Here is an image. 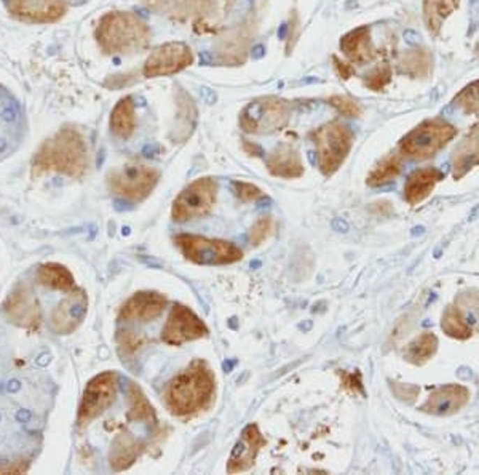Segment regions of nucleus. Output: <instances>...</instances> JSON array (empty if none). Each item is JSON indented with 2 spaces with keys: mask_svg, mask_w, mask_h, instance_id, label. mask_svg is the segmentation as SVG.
Instances as JSON below:
<instances>
[{
  "mask_svg": "<svg viewBox=\"0 0 479 475\" xmlns=\"http://www.w3.org/2000/svg\"><path fill=\"white\" fill-rule=\"evenodd\" d=\"M216 395V377L202 358L193 360L172 378L165 389V403L172 416L186 418L205 411Z\"/></svg>",
  "mask_w": 479,
  "mask_h": 475,
  "instance_id": "1",
  "label": "nucleus"
},
{
  "mask_svg": "<svg viewBox=\"0 0 479 475\" xmlns=\"http://www.w3.org/2000/svg\"><path fill=\"white\" fill-rule=\"evenodd\" d=\"M88 163L90 157L85 138L75 126H63L38 147L32 160V176L61 173L69 178H82Z\"/></svg>",
  "mask_w": 479,
  "mask_h": 475,
  "instance_id": "2",
  "label": "nucleus"
},
{
  "mask_svg": "<svg viewBox=\"0 0 479 475\" xmlns=\"http://www.w3.org/2000/svg\"><path fill=\"white\" fill-rule=\"evenodd\" d=\"M146 21L131 12H109L101 16L94 31L99 48L110 57L142 52L150 43Z\"/></svg>",
  "mask_w": 479,
  "mask_h": 475,
  "instance_id": "3",
  "label": "nucleus"
},
{
  "mask_svg": "<svg viewBox=\"0 0 479 475\" xmlns=\"http://www.w3.org/2000/svg\"><path fill=\"white\" fill-rule=\"evenodd\" d=\"M150 12L177 23H191L198 32H214L216 26L238 0H141Z\"/></svg>",
  "mask_w": 479,
  "mask_h": 475,
  "instance_id": "4",
  "label": "nucleus"
},
{
  "mask_svg": "<svg viewBox=\"0 0 479 475\" xmlns=\"http://www.w3.org/2000/svg\"><path fill=\"white\" fill-rule=\"evenodd\" d=\"M160 181V171L142 160H131L109 171L110 194L130 203H139L152 194Z\"/></svg>",
  "mask_w": 479,
  "mask_h": 475,
  "instance_id": "5",
  "label": "nucleus"
},
{
  "mask_svg": "<svg viewBox=\"0 0 479 475\" xmlns=\"http://www.w3.org/2000/svg\"><path fill=\"white\" fill-rule=\"evenodd\" d=\"M311 138L316 147L321 173L330 178L342 167L352 151L355 141L353 131L339 120H332L315 130Z\"/></svg>",
  "mask_w": 479,
  "mask_h": 475,
  "instance_id": "6",
  "label": "nucleus"
},
{
  "mask_svg": "<svg viewBox=\"0 0 479 475\" xmlns=\"http://www.w3.org/2000/svg\"><path fill=\"white\" fill-rule=\"evenodd\" d=\"M291 119V106L278 96L256 98L240 112V126L251 135H272L281 131Z\"/></svg>",
  "mask_w": 479,
  "mask_h": 475,
  "instance_id": "7",
  "label": "nucleus"
},
{
  "mask_svg": "<svg viewBox=\"0 0 479 475\" xmlns=\"http://www.w3.org/2000/svg\"><path fill=\"white\" fill-rule=\"evenodd\" d=\"M175 244L184 258L200 266H224L242 261L243 251L232 242L195 234H179Z\"/></svg>",
  "mask_w": 479,
  "mask_h": 475,
  "instance_id": "8",
  "label": "nucleus"
},
{
  "mask_svg": "<svg viewBox=\"0 0 479 475\" xmlns=\"http://www.w3.org/2000/svg\"><path fill=\"white\" fill-rule=\"evenodd\" d=\"M457 129L443 119L425 120L412 129L399 142L403 154L414 160H425L441 151L449 141L454 140Z\"/></svg>",
  "mask_w": 479,
  "mask_h": 475,
  "instance_id": "9",
  "label": "nucleus"
},
{
  "mask_svg": "<svg viewBox=\"0 0 479 475\" xmlns=\"http://www.w3.org/2000/svg\"><path fill=\"white\" fill-rule=\"evenodd\" d=\"M219 184L214 178H198L179 192L171 208V217L176 223L203 218L213 210Z\"/></svg>",
  "mask_w": 479,
  "mask_h": 475,
  "instance_id": "10",
  "label": "nucleus"
},
{
  "mask_svg": "<svg viewBox=\"0 0 479 475\" xmlns=\"http://www.w3.org/2000/svg\"><path fill=\"white\" fill-rule=\"evenodd\" d=\"M117 386H119V374L115 372L99 373L88 381L77 414L79 426H88L112 405L117 397Z\"/></svg>",
  "mask_w": 479,
  "mask_h": 475,
  "instance_id": "11",
  "label": "nucleus"
},
{
  "mask_svg": "<svg viewBox=\"0 0 479 475\" xmlns=\"http://www.w3.org/2000/svg\"><path fill=\"white\" fill-rule=\"evenodd\" d=\"M193 63L192 48L184 42H168L154 50L142 66L146 79L175 75Z\"/></svg>",
  "mask_w": 479,
  "mask_h": 475,
  "instance_id": "12",
  "label": "nucleus"
},
{
  "mask_svg": "<svg viewBox=\"0 0 479 475\" xmlns=\"http://www.w3.org/2000/svg\"><path fill=\"white\" fill-rule=\"evenodd\" d=\"M256 23L249 16L243 23L233 26L219 38L214 50V63L217 66H242L248 59L249 50L254 42Z\"/></svg>",
  "mask_w": 479,
  "mask_h": 475,
  "instance_id": "13",
  "label": "nucleus"
},
{
  "mask_svg": "<svg viewBox=\"0 0 479 475\" xmlns=\"http://www.w3.org/2000/svg\"><path fill=\"white\" fill-rule=\"evenodd\" d=\"M208 333L209 330L206 323L191 307L175 305L161 330V339L170 346H182L184 342L202 339L208 336Z\"/></svg>",
  "mask_w": 479,
  "mask_h": 475,
  "instance_id": "14",
  "label": "nucleus"
},
{
  "mask_svg": "<svg viewBox=\"0 0 479 475\" xmlns=\"http://www.w3.org/2000/svg\"><path fill=\"white\" fill-rule=\"evenodd\" d=\"M8 322L24 330H37L42 323V307L31 285L20 284L3 305Z\"/></svg>",
  "mask_w": 479,
  "mask_h": 475,
  "instance_id": "15",
  "label": "nucleus"
},
{
  "mask_svg": "<svg viewBox=\"0 0 479 475\" xmlns=\"http://www.w3.org/2000/svg\"><path fill=\"white\" fill-rule=\"evenodd\" d=\"M8 13L31 24L57 23L68 13L66 0H10Z\"/></svg>",
  "mask_w": 479,
  "mask_h": 475,
  "instance_id": "16",
  "label": "nucleus"
},
{
  "mask_svg": "<svg viewBox=\"0 0 479 475\" xmlns=\"http://www.w3.org/2000/svg\"><path fill=\"white\" fill-rule=\"evenodd\" d=\"M88 311V298L83 290L71 291L68 298L53 309L50 327L57 335H71L80 327Z\"/></svg>",
  "mask_w": 479,
  "mask_h": 475,
  "instance_id": "17",
  "label": "nucleus"
},
{
  "mask_svg": "<svg viewBox=\"0 0 479 475\" xmlns=\"http://www.w3.org/2000/svg\"><path fill=\"white\" fill-rule=\"evenodd\" d=\"M267 445V440L263 434H260L259 428L256 424H249L243 429L242 435L237 440L235 446H233L232 455L228 458L227 462V472L228 474H238V472H246L254 466L256 458H258L259 451Z\"/></svg>",
  "mask_w": 479,
  "mask_h": 475,
  "instance_id": "18",
  "label": "nucleus"
},
{
  "mask_svg": "<svg viewBox=\"0 0 479 475\" xmlns=\"http://www.w3.org/2000/svg\"><path fill=\"white\" fill-rule=\"evenodd\" d=\"M166 298L157 291H138L124 302L119 317L124 322H152L163 314Z\"/></svg>",
  "mask_w": 479,
  "mask_h": 475,
  "instance_id": "19",
  "label": "nucleus"
},
{
  "mask_svg": "<svg viewBox=\"0 0 479 475\" xmlns=\"http://www.w3.org/2000/svg\"><path fill=\"white\" fill-rule=\"evenodd\" d=\"M470 400V390L462 384H448L433 392L422 410L436 416H449L464 408Z\"/></svg>",
  "mask_w": 479,
  "mask_h": 475,
  "instance_id": "20",
  "label": "nucleus"
},
{
  "mask_svg": "<svg viewBox=\"0 0 479 475\" xmlns=\"http://www.w3.org/2000/svg\"><path fill=\"white\" fill-rule=\"evenodd\" d=\"M270 175L283 180H296L304 175V162L297 149L281 145L274 149L265 160Z\"/></svg>",
  "mask_w": 479,
  "mask_h": 475,
  "instance_id": "21",
  "label": "nucleus"
},
{
  "mask_svg": "<svg viewBox=\"0 0 479 475\" xmlns=\"http://www.w3.org/2000/svg\"><path fill=\"white\" fill-rule=\"evenodd\" d=\"M341 48L345 57L355 64H367L376 58V48L372 45L371 29L360 26L341 38Z\"/></svg>",
  "mask_w": 479,
  "mask_h": 475,
  "instance_id": "22",
  "label": "nucleus"
},
{
  "mask_svg": "<svg viewBox=\"0 0 479 475\" xmlns=\"http://www.w3.org/2000/svg\"><path fill=\"white\" fill-rule=\"evenodd\" d=\"M142 453V444L138 441L136 437H133L131 434L124 432L119 434L114 439L112 445H110L109 453V462L112 471L121 472L130 469L133 464L138 461V458Z\"/></svg>",
  "mask_w": 479,
  "mask_h": 475,
  "instance_id": "23",
  "label": "nucleus"
},
{
  "mask_svg": "<svg viewBox=\"0 0 479 475\" xmlns=\"http://www.w3.org/2000/svg\"><path fill=\"white\" fill-rule=\"evenodd\" d=\"M443 180V173L436 168H419L412 173L404 186V197L411 205H417L432 194L434 186Z\"/></svg>",
  "mask_w": 479,
  "mask_h": 475,
  "instance_id": "24",
  "label": "nucleus"
},
{
  "mask_svg": "<svg viewBox=\"0 0 479 475\" xmlns=\"http://www.w3.org/2000/svg\"><path fill=\"white\" fill-rule=\"evenodd\" d=\"M476 165H479V124L473 126L455 149L452 159L454 178L460 180Z\"/></svg>",
  "mask_w": 479,
  "mask_h": 475,
  "instance_id": "25",
  "label": "nucleus"
},
{
  "mask_svg": "<svg viewBox=\"0 0 479 475\" xmlns=\"http://www.w3.org/2000/svg\"><path fill=\"white\" fill-rule=\"evenodd\" d=\"M110 131L120 140H130L136 131V104L133 96H124L110 112Z\"/></svg>",
  "mask_w": 479,
  "mask_h": 475,
  "instance_id": "26",
  "label": "nucleus"
},
{
  "mask_svg": "<svg viewBox=\"0 0 479 475\" xmlns=\"http://www.w3.org/2000/svg\"><path fill=\"white\" fill-rule=\"evenodd\" d=\"M37 282L53 291L71 293L75 290V279L71 270L59 263H45L37 269Z\"/></svg>",
  "mask_w": 479,
  "mask_h": 475,
  "instance_id": "27",
  "label": "nucleus"
},
{
  "mask_svg": "<svg viewBox=\"0 0 479 475\" xmlns=\"http://www.w3.org/2000/svg\"><path fill=\"white\" fill-rule=\"evenodd\" d=\"M128 419L135 423H155V410L152 403L136 383H128Z\"/></svg>",
  "mask_w": 479,
  "mask_h": 475,
  "instance_id": "28",
  "label": "nucleus"
},
{
  "mask_svg": "<svg viewBox=\"0 0 479 475\" xmlns=\"http://www.w3.org/2000/svg\"><path fill=\"white\" fill-rule=\"evenodd\" d=\"M457 7L459 0H423V20L428 32L432 36H438L444 20L452 15Z\"/></svg>",
  "mask_w": 479,
  "mask_h": 475,
  "instance_id": "29",
  "label": "nucleus"
},
{
  "mask_svg": "<svg viewBox=\"0 0 479 475\" xmlns=\"http://www.w3.org/2000/svg\"><path fill=\"white\" fill-rule=\"evenodd\" d=\"M432 63L433 58L427 50H409L399 57L398 71L401 74L412 77V79H422V77L430 74Z\"/></svg>",
  "mask_w": 479,
  "mask_h": 475,
  "instance_id": "30",
  "label": "nucleus"
},
{
  "mask_svg": "<svg viewBox=\"0 0 479 475\" xmlns=\"http://www.w3.org/2000/svg\"><path fill=\"white\" fill-rule=\"evenodd\" d=\"M438 349V339L436 336L430 331H425L417 336L414 341H411L408 346H406L404 351V358L409 363H414V365H423V363L430 360L434 356V352Z\"/></svg>",
  "mask_w": 479,
  "mask_h": 475,
  "instance_id": "31",
  "label": "nucleus"
},
{
  "mask_svg": "<svg viewBox=\"0 0 479 475\" xmlns=\"http://www.w3.org/2000/svg\"><path fill=\"white\" fill-rule=\"evenodd\" d=\"M401 167H403V162H401L399 156H388L382 160L377 167L371 171L369 176H367V184L372 187H381L385 186L392 181L397 180V176L401 173Z\"/></svg>",
  "mask_w": 479,
  "mask_h": 475,
  "instance_id": "32",
  "label": "nucleus"
},
{
  "mask_svg": "<svg viewBox=\"0 0 479 475\" xmlns=\"http://www.w3.org/2000/svg\"><path fill=\"white\" fill-rule=\"evenodd\" d=\"M441 328L444 330L445 335L455 339H466L470 338L473 333V328L468 325L466 320L462 317V314L455 306H449L445 309V312L443 314Z\"/></svg>",
  "mask_w": 479,
  "mask_h": 475,
  "instance_id": "33",
  "label": "nucleus"
},
{
  "mask_svg": "<svg viewBox=\"0 0 479 475\" xmlns=\"http://www.w3.org/2000/svg\"><path fill=\"white\" fill-rule=\"evenodd\" d=\"M457 302V309L462 314L468 325L475 330L479 328V295H471V293H464Z\"/></svg>",
  "mask_w": 479,
  "mask_h": 475,
  "instance_id": "34",
  "label": "nucleus"
},
{
  "mask_svg": "<svg viewBox=\"0 0 479 475\" xmlns=\"http://www.w3.org/2000/svg\"><path fill=\"white\" fill-rule=\"evenodd\" d=\"M454 103L464 110V112H479V79L471 82L470 85H466L464 90L454 98Z\"/></svg>",
  "mask_w": 479,
  "mask_h": 475,
  "instance_id": "35",
  "label": "nucleus"
},
{
  "mask_svg": "<svg viewBox=\"0 0 479 475\" xmlns=\"http://www.w3.org/2000/svg\"><path fill=\"white\" fill-rule=\"evenodd\" d=\"M274 231H275V219L269 217V214H267V217H260L253 224L251 231H249V242H251V245L254 247L263 245L264 242L269 239L272 234H274Z\"/></svg>",
  "mask_w": 479,
  "mask_h": 475,
  "instance_id": "36",
  "label": "nucleus"
},
{
  "mask_svg": "<svg viewBox=\"0 0 479 475\" xmlns=\"http://www.w3.org/2000/svg\"><path fill=\"white\" fill-rule=\"evenodd\" d=\"M392 82V68L383 63L366 77L364 84L372 92H382Z\"/></svg>",
  "mask_w": 479,
  "mask_h": 475,
  "instance_id": "37",
  "label": "nucleus"
},
{
  "mask_svg": "<svg viewBox=\"0 0 479 475\" xmlns=\"http://www.w3.org/2000/svg\"><path fill=\"white\" fill-rule=\"evenodd\" d=\"M232 187H233V192H235V196L244 203L256 202L264 197V191L260 189V187H258L253 183H246V181H233Z\"/></svg>",
  "mask_w": 479,
  "mask_h": 475,
  "instance_id": "38",
  "label": "nucleus"
},
{
  "mask_svg": "<svg viewBox=\"0 0 479 475\" xmlns=\"http://www.w3.org/2000/svg\"><path fill=\"white\" fill-rule=\"evenodd\" d=\"M327 103L345 117H358V115H361V108L358 106V103L348 96H331Z\"/></svg>",
  "mask_w": 479,
  "mask_h": 475,
  "instance_id": "39",
  "label": "nucleus"
},
{
  "mask_svg": "<svg viewBox=\"0 0 479 475\" xmlns=\"http://www.w3.org/2000/svg\"><path fill=\"white\" fill-rule=\"evenodd\" d=\"M117 339H119L120 349L128 353V356H131V353H135L138 349H141L144 342H146L142 336H138L133 333V331H121Z\"/></svg>",
  "mask_w": 479,
  "mask_h": 475,
  "instance_id": "40",
  "label": "nucleus"
},
{
  "mask_svg": "<svg viewBox=\"0 0 479 475\" xmlns=\"http://www.w3.org/2000/svg\"><path fill=\"white\" fill-rule=\"evenodd\" d=\"M31 469L29 460H16V461H2L0 462V475H18L27 474Z\"/></svg>",
  "mask_w": 479,
  "mask_h": 475,
  "instance_id": "41",
  "label": "nucleus"
},
{
  "mask_svg": "<svg viewBox=\"0 0 479 475\" xmlns=\"http://www.w3.org/2000/svg\"><path fill=\"white\" fill-rule=\"evenodd\" d=\"M332 63H334V69H336V73H337L339 77H341V79L348 80L350 77H352V75L355 74V71H353L352 66H350L348 63L342 61L341 58L332 57Z\"/></svg>",
  "mask_w": 479,
  "mask_h": 475,
  "instance_id": "42",
  "label": "nucleus"
},
{
  "mask_svg": "<svg viewBox=\"0 0 479 475\" xmlns=\"http://www.w3.org/2000/svg\"><path fill=\"white\" fill-rule=\"evenodd\" d=\"M475 52H476V54L479 57V42H478V45H476V48H475Z\"/></svg>",
  "mask_w": 479,
  "mask_h": 475,
  "instance_id": "43",
  "label": "nucleus"
}]
</instances>
